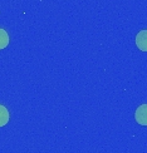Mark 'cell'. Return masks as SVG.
<instances>
[{"instance_id": "6da1fadb", "label": "cell", "mask_w": 147, "mask_h": 153, "mask_svg": "<svg viewBox=\"0 0 147 153\" xmlns=\"http://www.w3.org/2000/svg\"><path fill=\"white\" fill-rule=\"evenodd\" d=\"M135 119L141 126H147V104L140 105L135 112Z\"/></svg>"}, {"instance_id": "7a4b0ae2", "label": "cell", "mask_w": 147, "mask_h": 153, "mask_svg": "<svg viewBox=\"0 0 147 153\" xmlns=\"http://www.w3.org/2000/svg\"><path fill=\"white\" fill-rule=\"evenodd\" d=\"M136 45L142 52H147V30H141L136 35Z\"/></svg>"}, {"instance_id": "3957f363", "label": "cell", "mask_w": 147, "mask_h": 153, "mask_svg": "<svg viewBox=\"0 0 147 153\" xmlns=\"http://www.w3.org/2000/svg\"><path fill=\"white\" fill-rule=\"evenodd\" d=\"M8 122H9V112L4 105L0 104V127H4Z\"/></svg>"}, {"instance_id": "277c9868", "label": "cell", "mask_w": 147, "mask_h": 153, "mask_svg": "<svg viewBox=\"0 0 147 153\" xmlns=\"http://www.w3.org/2000/svg\"><path fill=\"white\" fill-rule=\"evenodd\" d=\"M8 44H9V35L6 33V30L0 28V49L8 47Z\"/></svg>"}]
</instances>
